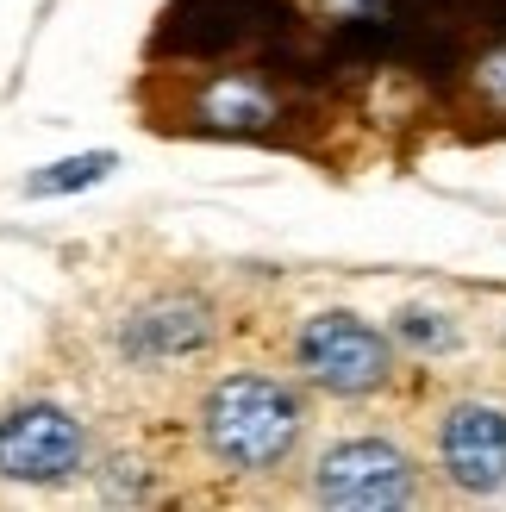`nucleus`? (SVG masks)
<instances>
[{
	"label": "nucleus",
	"instance_id": "nucleus-1",
	"mask_svg": "<svg viewBox=\"0 0 506 512\" xmlns=\"http://www.w3.org/2000/svg\"><path fill=\"white\" fill-rule=\"evenodd\" d=\"M200 450L207 463L225 475H282L294 463L300 438H307V400L300 388H288L282 375L263 369H238L219 375L207 394H200Z\"/></svg>",
	"mask_w": 506,
	"mask_h": 512
},
{
	"label": "nucleus",
	"instance_id": "nucleus-2",
	"mask_svg": "<svg viewBox=\"0 0 506 512\" xmlns=\"http://www.w3.org/2000/svg\"><path fill=\"white\" fill-rule=\"evenodd\" d=\"M294 369L332 400H375L394 381V331L357 313H313L294 331Z\"/></svg>",
	"mask_w": 506,
	"mask_h": 512
},
{
	"label": "nucleus",
	"instance_id": "nucleus-3",
	"mask_svg": "<svg viewBox=\"0 0 506 512\" xmlns=\"http://www.w3.org/2000/svg\"><path fill=\"white\" fill-rule=\"evenodd\" d=\"M307 494L319 506H357V512L413 506L419 500V463L394 438H338L313 456Z\"/></svg>",
	"mask_w": 506,
	"mask_h": 512
},
{
	"label": "nucleus",
	"instance_id": "nucleus-4",
	"mask_svg": "<svg viewBox=\"0 0 506 512\" xmlns=\"http://www.w3.org/2000/svg\"><path fill=\"white\" fill-rule=\"evenodd\" d=\"M88 469V425L57 400H25L0 413V481L63 488Z\"/></svg>",
	"mask_w": 506,
	"mask_h": 512
},
{
	"label": "nucleus",
	"instance_id": "nucleus-5",
	"mask_svg": "<svg viewBox=\"0 0 506 512\" xmlns=\"http://www.w3.org/2000/svg\"><path fill=\"white\" fill-rule=\"evenodd\" d=\"M438 475L469 500L506 488V406L500 400H450L438 413Z\"/></svg>",
	"mask_w": 506,
	"mask_h": 512
},
{
	"label": "nucleus",
	"instance_id": "nucleus-6",
	"mask_svg": "<svg viewBox=\"0 0 506 512\" xmlns=\"http://www.w3.org/2000/svg\"><path fill=\"white\" fill-rule=\"evenodd\" d=\"M213 344V306L200 294H157L132 306L113 331V350L125 356L132 369H169V363H188Z\"/></svg>",
	"mask_w": 506,
	"mask_h": 512
},
{
	"label": "nucleus",
	"instance_id": "nucleus-7",
	"mask_svg": "<svg viewBox=\"0 0 506 512\" xmlns=\"http://www.w3.org/2000/svg\"><path fill=\"white\" fill-rule=\"evenodd\" d=\"M194 119H207L225 138H257V132H269V125L282 119V100H275L257 75H219V82L200 88Z\"/></svg>",
	"mask_w": 506,
	"mask_h": 512
},
{
	"label": "nucleus",
	"instance_id": "nucleus-8",
	"mask_svg": "<svg viewBox=\"0 0 506 512\" xmlns=\"http://www.w3.org/2000/svg\"><path fill=\"white\" fill-rule=\"evenodd\" d=\"M394 344H407L413 356H450L463 344L457 319L444 313V306H400L394 313Z\"/></svg>",
	"mask_w": 506,
	"mask_h": 512
},
{
	"label": "nucleus",
	"instance_id": "nucleus-9",
	"mask_svg": "<svg viewBox=\"0 0 506 512\" xmlns=\"http://www.w3.org/2000/svg\"><path fill=\"white\" fill-rule=\"evenodd\" d=\"M113 175V150H88V157H63V163H50L38 175H25V194L32 200H50V194H75V188H94V182H107Z\"/></svg>",
	"mask_w": 506,
	"mask_h": 512
},
{
	"label": "nucleus",
	"instance_id": "nucleus-10",
	"mask_svg": "<svg viewBox=\"0 0 506 512\" xmlns=\"http://www.w3.org/2000/svg\"><path fill=\"white\" fill-rule=\"evenodd\" d=\"M150 494H157V488L144 481L138 456H113V463L100 469V500H107V506H144Z\"/></svg>",
	"mask_w": 506,
	"mask_h": 512
},
{
	"label": "nucleus",
	"instance_id": "nucleus-11",
	"mask_svg": "<svg viewBox=\"0 0 506 512\" xmlns=\"http://www.w3.org/2000/svg\"><path fill=\"white\" fill-rule=\"evenodd\" d=\"M475 94H482L494 113H506V44L488 50V57L475 63Z\"/></svg>",
	"mask_w": 506,
	"mask_h": 512
}]
</instances>
